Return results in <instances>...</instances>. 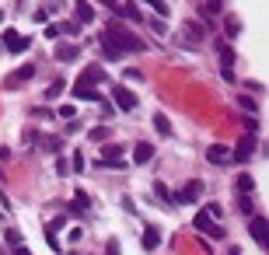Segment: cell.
Listing matches in <instances>:
<instances>
[{
	"mask_svg": "<svg viewBox=\"0 0 269 255\" xmlns=\"http://www.w3.org/2000/svg\"><path fill=\"white\" fill-rule=\"evenodd\" d=\"M63 224H67V220H63V217H56V220H49V224H46L42 231H49V235H56V231L63 227Z\"/></svg>",
	"mask_w": 269,
	"mask_h": 255,
	"instance_id": "36",
	"label": "cell"
},
{
	"mask_svg": "<svg viewBox=\"0 0 269 255\" xmlns=\"http://www.w3.org/2000/svg\"><path fill=\"white\" fill-rule=\"evenodd\" d=\"M206 161H213V164H224V161H231V151L224 147V143H213V147H206Z\"/></svg>",
	"mask_w": 269,
	"mask_h": 255,
	"instance_id": "12",
	"label": "cell"
},
{
	"mask_svg": "<svg viewBox=\"0 0 269 255\" xmlns=\"http://www.w3.org/2000/svg\"><path fill=\"white\" fill-rule=\"evenodd\" d=\"M80 32V21H67V25H59V35H77Z\"/></svg>",
	"mask_w": 269,
	"mask_h": 255,
	"instance_id": "32",
	"label": "cell"
},
{
	"mask_svg": "<svg viewBox=\"0 0 269 255\" xmlns=\"http://www.w3.org/2000/svg\"><path fill=\"white\" fill-rule=\"evenodd\" d=\"M157 245H161V231L157 227H143V248L147 252H157Z\"/></svg>",
	"mask_w": 269,
	"mask_h": 255,
	"instance_id": "16",
	"label": "cell"
},
{
	"mask_svg": "<svg viewBox=\"0 0 269 255\" xmlns=\"http://www.w3.org/2000/svg\"><path fill=\"white\" fill-rule=\"evenodd\" d=\"M112 101H115V109H122V112H133L136 109V95L130 88H112Z\"/></svg>",
	"mask_w": 269,
	"mask_h": 255,
	"instance_id": "5",
	"label": "cell"
},
{
	"mask_svg": "<svg viewBox=\"0 0 269 255\" xmlns=\"http://www.w3.org/2000/svg\"><path fill=\"white\" fill-rule=\"evenodd\" d=\"M4 46H7V53H14V56H18V53H25L32 42L25 39V35H18V32H4Z\"/></svg>",
	"mask_w": 269,
	"mask_h": 255,
	"instance_id": "7",
	"label": "cell"
},
{
	"mask_svg": "<svg viewBox=\"0 0 269 255\" xmlns=\"http://www.w3.org/2000/svg\"><path fill=\"white\" fill-rule=\"evenodd\" d=\"M98 49H101V56H105V59H112V63H119V59H122V53L115 49L112 42H105V39H98Z\"/></svg>",
	"mask_w": 269,
	"mask_h": 255,
	"instance_id": "18",
	"label": "cell"
},
{
	"mask_svg": "<svg viewBox=\"0 0 269 255\" xmlns=\"http://www.w3.org/2000/svg\"><path fill=\"white\" fill-rule=\"evenodd\" d=\"M147 4L157 11V18H168V4H164V0H147Z\"/></svg>",
	"mask_w": 269,
	"mask_h": 255,
	"instance_id": "34",
	"label": "cell"
},
{
	"mask_svg": "<svg viewBox=\"0 0 269 255\" xmlns=\"http://www.w3.org/2000/svg\"><path fill=\"white\" fill-rule=\"evenodd\" d=\"M133 161H136V164L154 161V143H136V147H133Z\"/></svg>",
	"mask_w": 269,
	"mask_h": 255,
	"instance_id": "15",
	"label": "cell"
},
{
	"mask_svg": "<svg viewBox=\"0 0 269 255\" xmlns=\"http://www.w3.org/2000/svg\"><path fill=\"white\" fill-rule=\"evenodd\" d=\"M105 137H109V130H105V126H95V130H88V140H91V143H101Z\"/></svg>",
	"mask_w": 269,
	"mask_h": 255,
	"instance_id": "30",
	"label": "cell"
},
{
	"mask_svg": "<svg viewBox=\"0 0 269 255\" xmlns=\"http://www.w3.org/2000/svg\"><path fill=\"white\" fill-rule=\"evenodd\" d=\"M42 151H46V154H59V151H63V140H59V137L42 140Z\"/></svg>",
	"mask_w": 269,
	"mask_h": 255,
	"instance_id": "28",
	"label": "cell"
},
{
	"mask_svg": "<svg viewBox=\"0 0 269 255\" xmlns=\"http://www.w3.org/2000/svg\"><path fill=\"white\" fill-rule=\"evenodd\" d=\"M63 88H67V84H63V80H56V84H53V88H46V101L59 98V95H63Z\"/></svg>",
	"mask_w": 269,
	"mask_h": 255,
	"instance_id": "31",
	"label": "cell"
},
{
	"mask_svg": "<svg viewBox=\"0 0 269 255\" xmlns=\"http://www.w3.org/2000/svg\"><path fill=\"white\" fill-rule=\"evenodd\" d=\"M101 4H105L112 14H122V4H119V0H101Z\"/></svg>",
	"mask_w": 269,
	"mask_h": 255,
	"instance_id": "44",
	"label": "cell"
},
{
	"mask_svg": "<svg viewBox=\"0 0 269 255\" xmlns=\"http://www.w3.org/2000/svg\"><path fill=\"white\" fill-rule=\"evenodd\" d=\"M220 11H224V4H220V0H210V4H203V18L210 21L213 14H220Z\"/></svg>",
	"mask_w": 269,
	"mask_h": 255,
	"instance_id": "27",
	"label": "cell"
},
{
	"mask_svg": "<svg viewBox=\"0 0 269 255\" xmlns=\"http://www.w3.org/2000/svg\"><path fill=\"white\" fill-rule=\"evenodd\" d=\"M0 220H4V214H0Z\"/></svg>",
	"mask_w": 269,
	"mask_h": 255,
	"instance_id": "50",
	"label": "cell"
},
{
	"mask_svg": "<svg viewBox=\"0 0 269 255\" xmlns=\"http://www.w3.org/2000/svg\"><path fill=\"white\" fill-rule=\"evenodd\" d=\"M245 130H249V133H255V130H259V122H255V116H245Z\"/></svg>",
	"mask_w": 269,
	"mask_h": 255,
	"instance_id": "45",
	"label": "cell"
},
{
	"mask_svg": "<svg viewBox=\"0 0 269 255\" xmlns=\"http://www.w3.org/2000/svg\"><path fill=\"white\" fill-rule=\"evenodd\" d=\"M53 56L59 59V63H74L77 56H80V49H77V42H59L56 46V53Z\"/></svg>",
	"mask_w": 269,
	"mask_h": 255,
	"instance_id": "8",
	"label": "cell"
},
{
	"mask_svg": "<svg viewBox=\"0 0 269 255\" xmlns=\"http://www.w3.org/2000/svg\"><path fill=\"white\" fill-rule=\"evenodd\" d=\"M70 168H74V175L80 172V168H84V154H80V151H74V161H70Z\"/></svg>",
	"mask_w": 269,
	"mask_h": 255,
	"instance_id": "39",
	"label": "cell"
},
{
	"mask_svg": "<svg viewBox=\"0 0 269 255\" xmlns=\"http://www.w3.org/2000/svg\"><path fill=\"white\" fill-rule=\"evenodd\" d=\"M98 105H101V119H112V112H115V109L109 105V101H105V98H98Z\"/></svg>",
	"mask_w": 269,
	"mask_h": 255,
	"instance_id": "40",
	"label": "cell"
},
{
	"mask_svg": "<svg viewBox=\"0 0 269 255\" xmlns=\"http://www.w3.org/2000/svg\"><path fill=\"white\" fill-rule=\"evenodd\" d=\"M210 224H213V214H210V210H199V214L192 217V227H196L199 235H203V231H206Z\"/></svg>",
	"mask_w": 269,
	"mask_h": 255,
	"instance_id": "17",
	"label": "cell"
},
{
	"mask_svg": "<svg viewBox=\"0 0 269 255\" xmlns=\"http://www.w3.org/2000/svg\"><path fill=\"white\" fill-rule=\"evenodd\" d=\"M182 32H185V42H189V46H199V42H203V25H196V21H185Z\"/></svg>",
	"mask_w": 269,
	"mask_h": 255,
	"instance_id": "14",
	"label": "cell"
},
{
	"mask_svg": "<svg viewBox=\"0 0 269 255\" xmlns=\"http://www.w3.org/2000/svg\"><path fill=\"white\" fill-rule=\"evenodd\" d=\"M80 84H91V88H95V84H101V80H105V70H101V67H98V63H91V67H84V74H80Z\"/></svg>",
	"mask_w": 269,
	"mask_h": 255,
	"instance_id": "9",
	"label": "cell"
},
{
	"mask_svg": "<svg viewBox=\"0 0 269 255\" xmlns=\"http://www.w3.org/2000/svg\"><path fill=\"white\" fill-rule=\"evenodd\" d=\"M101 39L112 42L119 53H143V49H147L143 39H136L133 32H126V28H119V25H105V28H101Z\"/></svg>",
	"mask_w": 269,
	"mask_h": 255,
	"instance_id": "1",
	"label": "cell"
},
{
	"mask_svg": "<svg viewBox=\"0 0 269 255\" xmlns=\"http://www.w3.org/2000/svg\"><path fill=\"white\" fill-rule=\"evenodd\" d=\"M224 32H227V39H238V35H241V21L234 18V14H227V18H224Z\"/></svg>",
	"mask_w": 269,
	"mask_h": 255,
	"instance_id": "22",
	"label": "cell"
},
{
	"mask_svg": "<svg viewBox=\"0 0 269 255\" xmlns=\"http://www.w3.org/2000/svg\"><path fill=\"white\" fill-rule=\"evenodd\" d=\"M7 245H11V248H21V245H25V238H21V231H14V227H7Z\"/></svg>",
	"mask_w": 269,
	"mask_h": 255,
	"instance_id": "29",
	"label": "cell"
},
{
	"mask_svg": "<svg viewBox=\"0 0 269 255\" xmlns=\"http://www.w3.org/2000/svg\"><path fill=\"white\" fill-rule=\"evenodd\" d=\"M59 116L67 119V122H74V119H77V109H74V105H63V109H59Z\"/></svg>",
	"mask_w": 269,
	"mask_h": 255,
	"instance_id": "37",
	"label": "cell"
},
{
	"mask_svg": "<svg viewBox=\"0 0 269 255\" xmlns=\"http://www.w3.org/2000/svg\"><path fill=\"white\" fill-rule=\"evenodd\" d=\"M98 157H101V161H119V157H122V143H105Z\"/></svg>",
	"mask_w": 269,
	"mask_h": 255,
	"instance_id": "19",
	"label": "cell"
},
{
	"mask_svg": "<svg viewBox=\"0 0 269 255\" xmlns=\"http://www.w3.org/2000/svg\"><path fill=\"white\" fill-rule=\"evenodd\" d=\"M199 196H203V182L199 178H189L178 193H172V203H182V206H192V203H199Z\"/></svg>",
	"mask_w": 269,
	"mask_h": 255,
	"instance_id": "2",
	"label": "cell"
},
{
	"mask_svg": "<svg viewBox=\"0 0 269 255\" xmlns=\"http://www.w3.org/2000/svg\"><path fill=\"white\" fill-rule=\"evenodd\" d=\"M154 130H157L161 137H172V122H168V116H154Z\"/></svg>",
	"mask_w": 269,
	"mask_h": 255,
	"instance_id": "26",
	"label": "cell"
},
{
	"mask_svg": "<svg viewBox=\"0 0 269 255\" xmlns=\"http://www.w3.org/2000/svg\"><path fill=\"white\" fill-rule=\"evenodd\" d=\"M234 189H238V193H252V189H255V182H252V175H245V172H241V175L234 178Z\"/></svg>",
	"mask_w": 269,
	"mask_h": 255,
	"instance_id": "24",
	"label": "cell"
},
{
	"mask_svg": "<svg viewBox=\"0 0 269 255\" xmlns=\"http://www.w3.org/2000/svg\"><path fill=\"white\" fill-rule=\"evenodd\" d=\"M56 175H70V161L59 157V161H56Z\"/></svg>",
	"mask_w": 269,
	"mask_h": 255,
	"instance_id": "43",
	"label": "cell"
},
{
	"mask_svg": "<svg viewBox=\"0 0 269 255\" xmlns=\"http://www.w3.org/2000/svg\"><path fill=\"white\" fill-rule=\"evenodd\" d=\"M74 98H80V101H98V98H101V91H95L91 84H80V80H74Z\"/></svg>",
	"mask_w": 269,
	"mask_h": 255,
	"instance_id": "11",
	"label": "cell"
},
{
	"mask_svg": "<svg viewBox=\"0 0 269 255\" xmlns=\"http://www.w3.org/2000/svg\"><path fill=\"white\" fill-rule=\"evenodd\" d=\"M255 147H259V140H255V133H245V137L238 140V147L231 151V157H234V161H249V157L255 154Z\"/></svg>",
	"mask_w": 269,
	"mask_h": 255,
	"instance_id": "4",
	"label": "cell"
},
{
	"mask_svg": "<svg viewBox=\"0 0 269 255\" xmlns=\"http://www.w3.org/2000/svg\"><path fill=\"white\" fill-rule=\"evenodd\" d=\"M241 109H245V112H255V98H252V95H241Z\"/></svg>",
	"mask_w": 269,
	"mask_h": 255,
	"instance_id": "38",
	"label": "cell"
},
{
	"mask_svg": "<svg viewBox=\"0 0 269 255\" xmlns=\"http://www.w3.org/2000/svg\"><path fill=\"white\" fill-rule=\"evenodd\" d=\"M32 77H35V67L28 63V67H21V70H14L11 77L4 80V88H7V91H18V84H25V80H32Z\"/></svg>",
	"mask_w": 269,
	"mask_h": 255,
	"instance_id": "6",
	"label": "cell"
},
{
	"mask_svg": "<svg viewBox=\"0 0 269 255\" xmlns=\"http://www.w3.org/2000/svg\"><path fill=\"white\" fill-rule=\"evenodd\" d=\"M32 116H35V119H53V112H49V109H35Z\"/></svg>",
	"mask_w": 269,
	"mask_h": 255,
	"instance_id": "48",
	"label": "cell"
},
{
	"mask_svg": "<svg viewBox=\"0 0 269 255\" xmlns=\"http://www.w3.org/2000/svg\"><path fill=\"white\" fill-rule=\"evenodd\" d=\"M238 214H241V217H252V214H255V203H252L249 193H238Z\"/></svg>",
	"mask_w": 269,
	"mask_h": 255,
	"instance_id": "21",
	"label": "cell"
},
{
	"mask_svg": "<svg viewBox=\"0 0 269 255\" xmlns=\"http://www.w3.org/2000/svg\"><path fill=\"white\" fill-rule=\"evenodd\" d=\"M77 7V21H80V25H91V21H95V7H91V4H88V0H74Z\"/></svg>",
	"mask_w": 269,
	"mask_h": 255,
	"instance_id": "13",
	"label": "cell"
},
{
	"mask_svg": "<svg viewBox=\"0 0 269 255\" xmlns=\"http://www.w3.org/2000/svg\"><path fill=\"white\" fill-rule=\"evenodd\" d=\"M74 210L80 214V210H91V196L80 189V193H74Z\"/></svg>",
	"mask_w": 269,
	"mask_h": 255,
	"instance_id": "25",
	"label": "cell"
},
{
	"mask_svg": "<svg viewBox=\"0 0 269 255\" xmlns=\"http://www.w3.org/2000/svg\"><path fill=\"white\" fill-rule=\"evenodd\" d=\"M105 255H119V241H115V238L105 241Z\"/></svg>",
	"mask_w": 269,
	"mask_h": 255,
	"instance_id": "42",
	"label": "cell"
},
{
	"mask_svg": "<svg viewBox=\"0 0 269 255\" xmlns=\"http://www.w3.org/2000/svg\"><path fill=\"white\" fill-rule=\"evenodd\" d=\"M154 196L161 199L164 206H175V203H172V193H168V185H164V182H154Z\"/></svg>",
	"mask_w": 269,
	"mask_h": 255,
	"instance_id": "23",
	"label": "cell"
},
{
	"mask_svg": "<svg viewBox=\"0 0 269 255\" xmlns=\"http://www.w3.org/2000/svg\"><path fill=\"white\" fill-rule=\"evenodd\" d=\"M122 18H130V21H140V7H133V4H122Z\"/></svg>",
	"mask_w": 269,
	"mask_h": 255,
	"instance_id": "33",
	"label": "cell"
},
{
	"mask_svg": "<svg viewBox=\"0 0 269 255\" xmlns=\"http://www.w3.org/2000/svg\"><path fill=\"white\" fill-rule=\"evenodd\" d=\"M227 255H241V248H231V252Z\"/></svg>",
	"mask_w": 269,
	"mask_h": 255,
	"instance_id": "49",
	"label": "cell"
},
{
	"mask_svg": "<svg viewBox=\"0 0 269 255\" xmlns=\"http://www.w3.org/2000/svg\"><path fill=\"white\" fill-rule=\"evenodd\" d=\"M95 168L98 172H126V161H122V157H119V161H101V157H98Z\"/></svg>",
	"mask_w": 269,
	"mask_h": 255,
	"instance_id": "20",
	"label": "cell"
},
{
	"mask_svg": "<svg viewBox=\"0 0 269 255\" xmlns=\"http://www.w3.org/2000/svg\"><path fill=\"white\" fill-rule=\"evenodd\" d=\"M234 49H231V46H224V42H220V67H224V77L227 80H234V70H231V67H234Z\"/></svg>",
	"mask_w": 269,
	"mask_h": 255,
	"instance_id": "10",
	"label": "cell"
},
{
	"mask_svg": "<svg viewBox=\"0 0 269 255\" xmlns=\"http://www.w3.org/2000/svg\"><path fill=\"white\" fill-rule=\"evenodd\" d=\"M203 235H210V238H217V241H220V238L227 235V231H224V227H220V224H210V227H206V231H203Z\"/></svg>",
	"mask_w": 269,
	"mask_h": 255,
	"instance_id": "35",
	"label": "cell"
},
{
	"mask_svg": "<svg viewBox=\"0 0 269 255\" xmlns=\"http://www.w3.org/2000/svg\"><path fill=\"white\" fill-rule=\"evenodd\" d=\"M245 88H249L252 95H262V84H259V80H249V84H245Z\"/></svg>",
	"mask_w": 269,
	"mask_h": 255,
	"instance_id": "46",
	"label": "cell"
},
{
	"mask_svg": "<svg viewBox=\"0 0 269 255\" xmlns=\"http://www.w3.org/2000/svg\"><path fill=\"white\" fill-rule=\"evenodd\" d=\"M42 238H46V245H49L53 252H59V241H56V235H49V231H42Z\"/></svg>",
	"mask_w": 269,
	"mask_h": 255,
	"instance_id": "41",
	"label": "cell"
},
{
	"mask_svg": "<svg viewBox=\"0 0 269 255\" xmlns=\"http://www.w3.org/2000/svg\"><path fill=\"white\" fill-rule=\"evenodd\" d=\"M46 39H59V25H49L46 28Z\"/></svg>",
	"mask_w": 269,
	"mask_h": 255,
	"instance_id": "47",
	"label": "cell"
},
{
	"mask_svg": "<svg viewBox=\"0 0 269 255\" xmlns=\"http://www.w3.org/2000/svg\"><path fill=\"white\" fill-rule=\"evenodd\" d=\"M249 235L255 238V245H259V248H269V220H266V217H255V214H252Z\"/></svg>",
	"mask_w": 269,
	"mask_h": 255,
	"instance_id": "3",
	"label": "cell"
}]
</instances>
